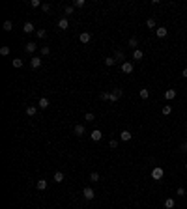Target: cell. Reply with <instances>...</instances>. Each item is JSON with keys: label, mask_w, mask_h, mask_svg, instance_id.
<instances>
[{"label": "cell", "mask_w": 187, "mask_h": 209, "mask_svg": "<svg viewBox=\"0 0 187 209\" xmlns=\"http://www.w3.org/2000/svg\"><path fill=\"white\" fill-rule=\"evenodd\" d=\"M129 47L137 51V47H138V39H137V38H131V39H129Z\"/></svg>", "instance_id": "obj_27"}, {"label": "cell", "mask_w": 187, "mask_h": 209, "mask_svg": "<svg viewBox=\"0 0 187 209\" xmlns=\"http://www.w3.org/2000/svg\"><path fill=\"white\" fill-rule=\"evenodd\" d=\"M73 133L77 135V136H82V135H84V125H75Z\"/></svg>", "instance_id": "obj_14"}, {"label": "cell", "mask_w": 187, "mask_h": 209, "mask_svg": "<svg viewBox=\"0 0 187 209\" xmlns=\"http://www.w3.org/2000/svg\"><path fill=\"white\" fill-rule=\"evenodd\" d=\"M84 0H75V2H73V6H75V8H84Z\"/></svg>", "instance_id": "obj_35"}, {"label": "cell", "mask_w": 187, "mask_h": 209, "mask_svg": "<svg viewBox=\"0 0 187 209\" xmlns=\"http://www.w3.org/2000/svg\"><path fill=\"white\" fill-rule=\"evenodd\" d=\"M167 34H169V30L165 28V26H159V28L155 30V36L157 38H167Z\"/></svg>", "instance_id": "obj_9"}, {"label": "cell", "mask_w": 187, "mask_h": 209, "mask_svg": "<svg viewBox=\"0 0 187 209\" xmlns=\"http://www.w3.org/2000/svg\"><path fill=\"white\" fill-rule=\"evenodd\" d=\"M49 54H51L49 47H41V56H49Z\"/></svg>", "instance_id": "obj_34"}, {"label": "cell", "mask_w": 187, "mask_h": 209, "mask_svg": "<svg viewBox=\"0 0 187 209\" xmlns=\"http://www.w3.org/2000/svg\"><path fill=\"white\" fill-rule=\"evenodd\" d=\"M2 28H4L6 32H11V30H13V23H11V21H4Z\"/></svg>", "instance_id": "obj_19"}, {"label": "cell", "mask_w": 187, "mask_h": 209, "mask_svg": "<svg viewBox=\"0 0 187 209\" xmlns=\"http://www.w3.org/2000/svg\"><path fill=\"white\" fill-rule=\"evenodd\" d=\"M174 205H176V202L172 200V198H167V200H165V207H167V209H174Z\"/></svg>", "instance_id": "obj_20"}, {"label": "cell", "mask_w": 187, "mask_h": 209, "mask_svg": "<svg viewBox=\"0 0 187 209\" xmlns=\"http://www.w3.org/2000/svg\"><path fill=\"white\" fill-rule=\"evenodd\" d=\"M24 51L28 52V54H34V52L38 51V45L34 43V41H28V43H26V47H24Z\"/></svg>", "instance_id": "obj_6"}, {"label": "cell", "mask_w": 187, "mask_h": 209, "mask_svg": "<svg viewBox=\"0 0 187 209\" xmlns=\"http://www.w3.org/2000/svg\"><path fill=\"white\" fill-rule=\"evenodd\" d=\"M0 54H2V56H10V47L8 45L0 47Z\"/></svg>", "instance_id": "obj_26"}, {"label": "cell", "mask_w": 187, "mask_h": 209, "mask_svg": "<svg viewBox=\"0 0 187 209\" xmlns=\"http://www.w3.org/2000/svg\"><path fill=\"white\" fill-rule=\"evenodd\" d=\"M90 136H92V140H94V142H99L101 138H103V135H101V131H99V129H94L92 133H90Z\"/></svg>", "instance_id": "obj_7"}, {"label": "cell", "mask_w": 187, "mask_h": 209, "mask_svg": "<svg viewBox=\"0 0 187 209\" xmlns=\"http://www.w3.org/2000/svg\"><path fill=\"white\" fill-rule=\"evenodd\" d=\"M23 30H24L26 34H32V32H34V24L30 23V21H26V23H24V26H23Z\"/></svg>", "instance_id": "obj_15"}, {"label": "cell", "mask_w": 187, "mask_h": 209, "mask_svg": "<svg viewBox=\"0 0 187 209\" xmlns=\"http://www.w3.org/2000/svg\"><path fill=\"white\" fill-rule=\"evenodd\" d=\"M30 65H32L34 69L41 67V56H32V58H30Z\"/></svg>", "instance_id": "obj_8"}, {"label": "cell", "mask_w": 187, "mask_h": 209, "mask_svg": "<svg viewBox=\"0 0 187 209\" xmlns=\"http://www.w3.org/2000/svg\"><path fill=\"white\" fill-rule=\"evenodd\" d=\"M138 95H140V99H148L150 97V90H146V88H142L140 92H138Z\"/></svg>", "instance_id": "obj_21"}, {"label": "cell", "mask_w": 187, "mask_h": 209, "mask_svg": "<svg viewBox=\"0 0 187 209\" xmlns=\"http://www.w3.org/2000/svg\"><path fill=\"white\" fill-rule=\"evenodd\" d=\"M82 196H84V200H94L95 191L92 189V187H84V191H82Z\"/></svg>", "instance_id": "obj_3"}, {"label": "cell", "mask_w": 187, "mask_h": 209, "mask_svg": "<svg viewBox=\"0 0 187 209\" xmlns=\"http://www.w3.org/2000/svg\"><path fill=\"white\" fill-rule=\"evenodd\" d=\"M99 179H101V176H99L98 172H92V174H90V181H94V183H98Z\"/></svg>", "instance_id": "obj_24"}, {"label": "cell", "mask_w": 187, "mask_h": 209, "mask_svg": "<svg viewBox=\"0 0 187 209\" xmlns=\"http://www.w3.org/2000/svg\"><path fill=\"white\" fill-rule=\"evenodd\" d=\"M120 97H122V90L116 88V90H112V92H110V99H109V101H110V103H116Z\"/></svg>", "instance_id": "obj_4"}, {"label": "cell", "mask_w": 187, "mask_h": 209, "mask_svg": "<svg viewBox=\"0 0 187 209\" xmlns=\"http://www.w3.org/2000/svg\"><path fill=\"white\" fill-rule=\"evenodd\" d=\"M165 176V170L161 168V166H155L154 170H152V179H155V181H161Z\"/></svg>", "instance_id": "obj_1"}, {"label": "cell", "mask_w": 187, "mask_h": 209, "mask_svg": "<svg viewBox=\"0 0 187 209\" xmlns=\"http://www.w3.org/2000/svg\"><path fill=\"white\" fill-rule=\"evenodd\" d=\"M36 36H38V38H39V39H43V38H45V36H47V32H45V30H43V28H39V30H36Z\"/></svg>", "instance_id": "obj_31"}, {"label": "cell", "mask_w": 187, "mask_h": 209, "mask_svg": "<svg viewBox=\"0 0 187 209\" xmlns=\"http://www.w3.org/2000/svg\"><path fill=\"white\" fill-rule=\"evenodd\" d=\"M114 58H116V62H122L123 58H126V54H123V51H116L114 52Z\"/></svg>", "instance_id": "obj_22"}, {"label": "cell", "mask_w": 187, "mask_h": 209, "mask_svg": "<svg viewBox=\"0 0 187 209\" xmlns=\"http://www.w3.org/2000/svg\"><path fill=\"white\" fill-rule=\"evenodd\" d=\"M105 64H107L109 67H112V65L116 64V58H114V56H109V58H105Z\"/></svg>", "instance_id": "obj_28"}, {"label": "cell", "mask_w": 187, "mask_h": 209, "mask_svg": "<svg viewBox=\"0 0 187 209\" xmlns=\"http://www.w3.org/2000/svg\"><path fill=\"white\" fill-rule=\"evenodd\" d=\"M133 69H135L133 62H122V73H126V75H131V73H133Z\"/></svg>", "instance_id": "obj_2"}, {"label": "cell", "mask_w": 187, "mask_h": 209, "mask_svg": "<svg viewBox=\"0 0 187 209\" xmlns=\"http://www.w3.org/2000/svg\"><path fill=\"white\" fill-rule=\"evenodd\" d=\"M11 64H13V67H17V69H19V67H23V60H21V58H13V60H11Z\"/></svg>", "instance_id": "obj_25"}, {"label": "cell", "mask_w": 187, "mask_h": 209, "mask_svg": "<svg viewBox=\"0 0 187 209\" xmlns=\"http://www.w3.org/2000/svg\"><path fill=\"white\" fill-rule=\"evenodd\" d=\"M185 170H187V163H185Z\"/></svg>", "instance_id": "obj_43"}, {"label": "cell", "mask_w": 187, "mask_h": 209, "mask_svg": "<svg viewBox=\"0 0 187 209\" xmlns=\"http://www.w3.org/2000/svg\"><path fill=\"white\" fill-rule=\"evenodd\" d=\"M38 104H39V108H41V110H45V108H49V104H51V103H49V99H47V97H41Z\"/></svg>", "instance_id": "obj_10"}, {"label": "cell", "mask_w": 187, "mask_h": 209, "mask_svg": "<svg viewBox=\"0 0 187 209\" xmlns=\"http://www.w3.org/2000/svg\"><path fill=\"white\" fill-rule=\"evenodd\" d=\"M99 97H101V101H109L110 99V92H101Z\"/></svg>", "instance_id": "obj_29"}, {"label": "cell", "mask_w": 187, "mask_h": 209, "mask_svg": "<svg viewBox=\"0 0 187 209\" xmlns=\"http://www.w3.org/2000/svg\"><path fill=\"white\" fill-rule=\"evenodd\" d=\"M30 6L32 8H39V6H43V4H41L39 0H30Z\"/></svg>", "instance_id": "obj_37"}, {"label": "cell", "mask_w": 187, "mask_h": 209, "mask_svg": "<svg viewBox=\"0 0 187 209\" xmlns=\"http://www.w3.org/2000/svg\"><path fill=\"white\" fill-rule=\"evenodd\" d=\"M109 146H110L112 149H116V148H118V142H116V140H110V142H109Z\"/></svg>", "instance_id": "obj_40"}, {"label": "cell", "mask_w": 187, "mask_h": 209, "mask_svg": "<svg viewBox=\"0 0 187 209\" xmlns=\"http://www.w3.org/2000/svg\"><path fill=\"white\" fill-rule=\"evenodd\" d=\"M58 28H60V30H67V28H69V21H67V19H60V21H58Z\"/></svg>", "instance_id": "obj_11"}, {"label": "cell", "mask_w": 187, "mask_h": 209, "mask_svg": "<svg viewBox=\"0 0 187 209\" xmlns=\"http://www.w3.org/2000/svg\"><path fill=\"white\" fill-rule=\"evenodd\" d=\"M66 15H73V11H75V6H66Z\"/></svg>", "instance_id": "obj_32"}, {"label": "cell", "mask_w": 187, "mask_h": 209, "mask_svg": "<svg viewBox=\"0 0 187 209\" xmlns=\"http://www.w3.org/2000/svg\"><path fill=\"white\" fill-rule=\"evenodd\" d=\"M185 204H187V200H185Z\"/></svg>", "instance_id": "obj_45"}, {"label": "cell", "mask_w": 187, "mask_h": 209, "mask_svg": "<svg viewBox=\"0 0 187 209\" xmlns=\"http://www.w3.org/2000/svg\"><path fill=\"white\" fill-rule=\"evenodd\" d=\"M146 26L148 28H155V19H146Z\"/></svg>", "instance_id": "obj_33"}, {"label": "cell", "mask_w": 187, "mask_h": 209, "mask_svg": "<svg viewBox=\"0 0 187 209\" xmlns=\"http://www.w3.org/2000/svg\"><path fill=\"white\" fill-rule=\"evenodd\" d=\"M36 187H38V191H45L47 189V179H38Z\"/></svg>", "instance_id": "obj_13"}, {"label": "cell", "mask_w": 187, "mask_h": 209, "mask_svg": "<svg viewBox=\"0 0 187 209\" xmlns=\"http://www.w3.org/2000/svg\"><path fill=\"white\" fill-rule=\"evenodd\" d=\"M36 112H38V108L36 107H32V104H28V107H26V116H36Z\"/></svg>", "instance_id": "obj_16"}, {"label": "cell", "mask_w": 187, "mask_h": 209, "mask_svg": "<svg viewBox=\"0 0 187 209\" xmlns=\"http://www.w3.org/2000/svg\"><path fill=\"white\" fill-rule=\"evenodd\" d=\"M161 112H163V114H165V116H169V114H170V112H172V108H170V104H165V107H163V108H161Z\"/></svg>", "instance_id": "obj_30"}, {"label": "cell", "mask_w": 187, "mask_h": 209, "mask_svg": "<svg viewBox=\"0 0 187 209\" xmlns=\"http://www.w3.org/2000/svg\"><path fill=\"white\" fill-rule=\"evenodd\" d=\"M120 138H122L123 142H129V140H131V133H129V131H122V133H120Z\"/></svg>", "instance_id": "obj_17"}, {"label": "cell", "mask_w": 187, "mask_h": 209, "mask_svg": "<svg viewBox=\"0 0 187 209\" xmlns=\"http://www.w3.org/2000/svg\"><path fill=\"white\" fill-rule=\"evenodd\" d=\"M165 99H169V101L176 99V90H167V92H165Z\"/></svg>", "instance_id": "obj_12"}, {"label": "cell", "mask_w": 187, "mask_h": 209, "mask_svg": "<svg viewBox=\"0 0 187 209\" xmlns=\"http://www.w3.org/2000/svg\"><path fill=\"white\" fill-rule=\"evenodd\" d=\"M144 58V52L142 51H138V49H137V51L133 52V60H142Z\"/></svg>", "instance_id": "obj_23"}, {"label": "cell", "mask_w": 187, "mask_h": 209, "mask_svg": "<svg viewBox=\"0 0 187 209\" xmlns=\"http://www.w3.org/2000/svg\"><path fill=\"white\" fill-rule=\"evenodd\" d=\"M182 151H187V144H185V146H182Z\"/></svg>", "instance_id": "obj_42"}, {"label": "cell", "mask_w": 187, "mask_h": 209, "mask_svg": "<svg viewBox=\"0 0 187 209\" xmlns=\"http://www.w3.org/2000/svg\"><path fill=\"white\" fill-rule=\"evenodd\" d=\"M41 10H43L45 13H49L51 11V4H43V6H41Z\"/></svg>", "instance_id": "obj_39"}, {"label": "cell", "mask_w": 187, "mask_h": 209, "mask_svg": "<svg viewBox=\"0 0 187 209\" xmlns=\"http://www.w3.org/2000/svg\"><path fill=\"white\" fill-rule=\"evenodd\" d=\"M176 194H178V196H185V189H183V187H178Z\"/></svg>", "instance_id": "obj_38"}, {"label": "cell", "mask_w": 187, "mask_h": 209, "mask_svg": "<svg viewBox=\"0 0 187 209\" xmlns=\"http://www.w3.org/2000/svg\"><path fill=\"white\" fill-rule=\"evenodd\" d=\"M182 77H183V79H187V67H185L183 71H182Z\"/></svg>", "instance_id": "obj_41"}, {"label": "cell", "mask_w": 187, "mask_h": 209, "mask_svg": "<svg viewBox=\"0 0 187 209\" xmlns=\"http://www.w3.org/2000/svg\"><path fill=\"white\" fill-rule=\"evenodd\" d=\"M79 41H81V43H90V41H92V34H90V32H82L81 34V36H79Z\"/></svg>", "instance_id": "obj_5"}, {"label": "cell", "mask_w": 187, "mask_h": 209, "mask_svg": "<svg viewBox=\"0 0 187 209\" xmlns=\"http://www.w3.org/2000/svg\"><path fill=\"white\" fill-rule=\"evenodd\" d=\"M185 92H187V86H185Z\"/></svg>", "instance_id": "obj_44"}, {"label": "cell", "mask_w": 187, "mask_h": 209, "mask_svg": "<svg viewBox=\"0 0 187 209\" xmlns=\"http://www.w3.org/2000/svg\"><path fill=\"white\" fill-rule=\"evenodd\" d=\"M54 181H56V183H62V181H64V172H54Z\"/></svg>", "instance_id": "obj_18"}, {"label": "cell", "mask_w": 187, "mask_h": 209, "mask_svg": "<svg viewBox=\"0 0 187 209\" xmlns=\"http://www.w3.org/2000/svg\"><path fill=\"white\" fill-rule=\"evenodd\" d=\"M84 120H86V121H94V120H95V116H94L92 112H86V114H84Z\"/></svg>", "instance_id": "obj_36"}]
</instances>
